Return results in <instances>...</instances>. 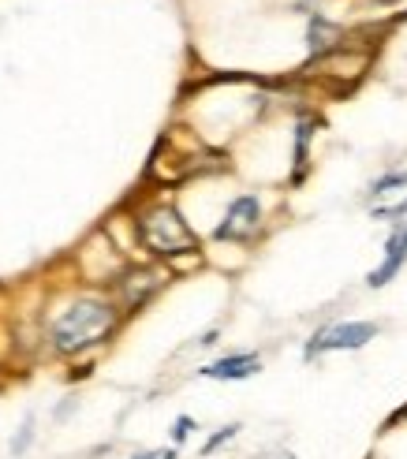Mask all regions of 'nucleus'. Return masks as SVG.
I'll use <instances>...</instances> for the list:
<instances>
[{
	"label": "nucleus",
	"instance_id": "nucleus-1",
	"mask_svg": "<svg viewBox=\"0 0 407 459\" xmlns=\"http://www.w3.org/2000/svg\"><path fill=\"white\" fill-rule=\"evenodd\" d=\"M116 325V310L105 303H94V299H82L75 303L68 314L57 321V329H52V340H57L60 351H82V347L105 340V336L112 333Z\"/></svg>",
	"mask_w": 407,
	"mask_h": 459
},
{
	"label": "nucleus",
	"instance_id": "nucleus-2",
	"mask_svg": "<svg viewBox=\"0 0 407 459\" xmlns=\"http://www.w3.org/2000/svg\"><path fill=\"white\" fill-rule=\"evenodd\" d=\"M138 232H142V243L154 250V254H184V250H195V235L184 224L172 205H154V210L142 213L138 221Z\"/></svg>",
	"mask_w": 407,
	"mask_h": 459
},
{
	"label": "nucleus",
	"instance_id": "nucleus-3",
	"mask_svg": "<svg viewBox=\"0 0 407 459\" xmlns=\"http://www.w3.org/2000/svg\"><path fill=\"white\" fill-rule=\"evenodd\" d=\"M378 336V325L370 321H348V325H333V329H325L321 336H314L306 347V355L314 358L321 351H340V347H362L367 340Z\"/></svg>",
	"mask_w": 407,
	"mask_h": 459
},
{
	"label": "nucleus",
	"instance_id": "nucleus-4",
	"mask_svg": "<svg viewBox=\"0 0 407 459\" xmlns=\"http://www.w3.org/2000/svg\"><path fill=\"white\" fill-rule=\"evenodd\" d=\"M254 228H258V198L254 194H243V198H235L228 205V217H224V224H217V239H243L251 235Z\"/></svg>",
	"mask_w": 407,
	"mask_h": 459
},
{
	"label": "nucleus",
	"instance_id": "nucleus-5",
	"mask_svg": "<svg viewBox=\"0 0 407 459\" xmlns=\"http://www.w3.org/2000/svg\"><path fill=\"white\" fill-rule=\"evenodd\" d=\"M404 261H407V224L392 232L389 250H385V261L370 272V280H367V284H370V288H381V284H389V280L396 277V272H400Z\"/></svg>",
	"mask_w": 407,
	"mask_h": 459
},
{
	"label": "nucleus",
	"instance_id": "nucleus-6",
	"mask_svg": "<svg viewBox=\"0 0 407 459\" xmlns=\"http://www.w3.org/2000/svg\"><path fill=\"white\" fill-rule=\"evenodd\" d=\"M262 363L258 355H232V358H221V363H213L202 370V377H213V381H243L251 374H258Z\"/></svg>",
	"mask_w": 407,
	"mask_h": 459
},
{
	"label": "nucleus",
	"instance_id": "nucleus-7",
	"mask_svg": "<svg viewBox=\"0 0 407 459\" xmlns=\"http://www.w3.org/2000/svg\"><path fill=\"white\" fill-rule=\"evenodd\" d=\"M235 430H239V425H224V430H221V433H213V437H209V441H206V448H202V452H206V456H209V452H213V448H221L224 441H232V437H235Z\"/></svg>",
	"mask_w": 407,
	"mask_h": 459
},
{
	"label": "nucleus",
	"instance_id": "nucleus-8",
	"mask_svg": "<svg viewBox=\"0 0 407 459\" xmlns=\"http://www.w3.org/2000/svg\"><path fill=\"white\" fill-rule=\"evenodd\" d=\"M407 183V172H392V176H385L373 183V194H381V191H389V187H404Z\"/></svg>",
	"mask_w": 407,
	"mask_h": 459
},
{
	"label": "nucleus",
	"instance_id": "nucleus-9",
	"mask_svg": "<svg viewBox=\"0 0 407 459\" xmlns=\"http://www.w3.org/2000/svg\"><path fill=\"white\" fill-rule=\"evenodd\" d=\"M191 430H195V422H191V418H176V425H172V441H187Z\"/></svg>",
	"mask_w": 407,
	"mask_h": 459
},
{
	"label": "nucleus",
	"instance_id": "nucleus-10",
	"mask_svg": "<svg viewBox=\"0 0 407 459\" xmlns=\"http://www.w3.org/2000/svg\"><path fill=\"white\" fill-rule=\"evenodd\" d=\"M30 425H34V422H30V418H27V425H23V433H19V441L12 444V452H23V448H27V441H30V433H34V430H30Z\"/></svg>",
	"mask_w": 407,
	"mask_h": 459
},
{
	"label": "nucleus",
	"instance_id": "nucleus-11",
	"mask_svg": "<svg viewBox=\"0 0 407 459\" xmlns=\"http://www.w3.org/2000/svg\"><path fill=\"white\" fill-rule=\"evenodd\" d=\"M373 217H407V202H400V205H389V210H378Z\"/></svg>",
	"mask_w": 407,
	"mask_h": 459
},
{
	"label": "nucleus",
	"instance_id": "nucleus-12",
	"mask_svg": "<svg viewBox=\"0 0 407 459\" xmlns=\"http://www.w3.org/2000/svg\"><path fill=\"white\" fill-rule=\"evenodd\" d=\"M135 459H176L172 448H161V452H142V456H135Z\"/></svg>",
	"mask_w": 407,
	"mask_h": 459
}]
</instances>
